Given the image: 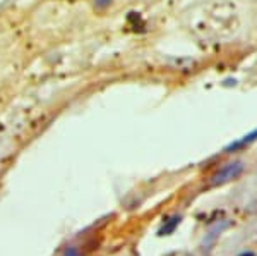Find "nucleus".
I'll return each mask as SVG.
<instances>
[{
	"instance_id": "f03ea898",
	"label": "nucleus",
	"mask_w": 257,
	"mask_h": 256,
	"mask_svg": "<svg viewBox=\"0 0 257 256\" xmlns=\"http://www.w3.org/2000/svg\"><path fill=\"white\" fill-rule=\"evenodd\" d=\"M255 139H257V129H255V131H252V133H248L247 136H243V138H242V139H238V141L228 144V146L225 148V151H226V153H231V151L238 150V148H243V146H247V144L254 143Z\"/></svg>"
},
{
	"instance_id": "39448f33",
	"label": "nucleus",
	"mask_w": 257,
	"mask_h": 256,
	"mask_svg": "<svg viewBox=\"0 0 257 256\" xmlns=\"http://www.w3.org/2000/svg\"><path fill=\"white\" fill-rule=\"evenodd\" d=\"M111 4V0H96V7L103 9V7H108Z\"/></svg>"
},
{
	"instance_id": "7ed1b4c3",
	"label": "nucleus",
	"mask_w": 257,
	"mask_h": 256,
	"mask_svg": "<svg viewBox=\"0 0 257 256\" xmlns=\"http://www.w3.org/2000/svg\"><path fill=\"white\" fill-rule=\"evenodd\" d=\"M178 224H180V217H173L172 220H170L168 224L160 230V236H168L170 232H173V230H175V227Z\"/></svg>"
},
{
	"instance_id": "20e7f679",
	"label": "nucleus",
	"mask_w": 257,
	"mask_h": 256,
	"mask_svg": "<svg viewBox=\"0 0 257 256\" xmlns=\"http://www.w3.org/2000/svg\"><path fill=\"white\" fill-rule=\"evenodd\" d=\"M64 256H81V253L76 249V247H69V249L65 251V254H64Z\"/></svg>"
},
{
	"instance_id": "f257e3e1",
	"label": "nucleus",
	"mask_w": 257,
	"mask_h": 256,
	"mask_svg": "<svg viewBox=\"0 0 257 256\" xmlns=\"http://www.w3.org/2000/svg\"><path fill=\"white\" fill-rule=\"evenodd\" d=\"M243 168H245V165H243V162H240V160H235V162H230V163L223 165L216 174L211 177V184H213V186H221V184L230 183V181L237 179V177L242 174Z\"/></svg>"
}]
</instances>
